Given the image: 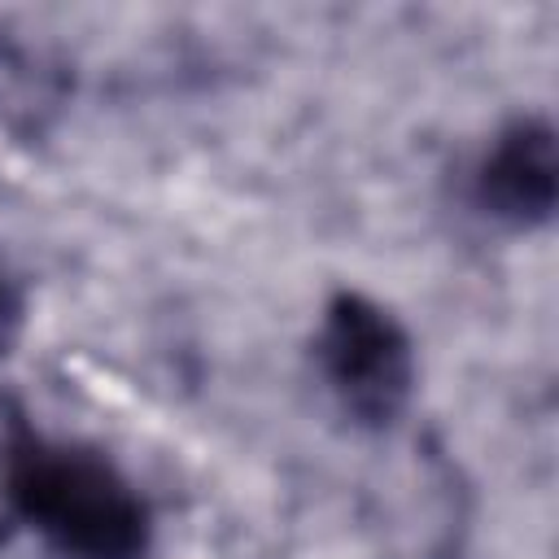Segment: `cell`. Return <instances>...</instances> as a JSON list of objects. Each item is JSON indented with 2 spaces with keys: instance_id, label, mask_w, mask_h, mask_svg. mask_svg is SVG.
<instances>
[{
  "instance_id": "1",
  "label": "cell",
  "mask_w": 559,
  "mask_h": 559,
  "mask_svg": "<svg viewBox=\"0 0 559 559\" xmlns=\"http://www.w3.org/2000/svg\"><path fill=\"white\" fill-rule=\"evenodd\" d=\"M0 480L13 515L57 559H153V515L114 459L13 424Z\"/></svg>"
},
{
  "instance_id": "4",
  "label": "cell",
  "mask_w": 559,
  "mask_h": 559,
  "mask_svg": "<svg viewBox=\"0 0 559 559\" xmlns=\"http://www.w3.org/2000/svg\"><path fill=\"white\" fill-rule=\"evenodd\" d=\"M26 328V293H22V280L9 271V262L0 258V358L17 345Z\"/></svg>"
},
{
  "instance_id": "3",
  "label": "cell",
  "mask_w": 559,
  "mask_h": 559,
  "mask_svg": "<svg viewBox=\"0 0 559 559\" xmlns=\"http://www.w3.org/2000/svg\"><path fill=\"white\" fill-rule=\"evenodd\" d=\"M472 201L485 218L511 231L550 223L555 201H559L555 127L546 118L507 122L472 170Z\"/></svg>"
},
{
  "instance_id": "2",
  "label": "cell",
  "mask_w": 559,
  "mask_h": 559,
  "mask_svg": "<svg viewBox=\"0 0 559 559\" xmlns=\"http://www.w3.org/2000/svg\"><path fill=\"white\" fill-rule=\"evenodd\" d=\"M314 362L336 406L362 428H389L415 393V341L367 293L341 288L323 306Z\"/></svg>"
}]
</instances>
